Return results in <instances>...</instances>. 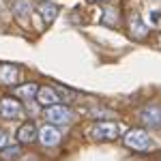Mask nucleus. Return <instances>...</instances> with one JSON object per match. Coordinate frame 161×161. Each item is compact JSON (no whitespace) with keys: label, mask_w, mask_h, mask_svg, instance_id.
Segmentation results:
<instances>
[{"label":"nucleus","mask_w":161,"mask_h":161,"mask_svg":"<svg viewBox=\"0 0 161 161\" xmlns=\"http://www.w3.org/2000/svg\"><path fill=\"white\" fill-rule=\"evenodd\" d=\"M140 120L148 129H159L161 127V108L159 105H146L140 112Z\"/></svg>","instance_id":"nucleus-5"},{"label":"nucleus","mask_w":161,"mask_h":161,"mask_svg":"<svg viewBox=\"0 0 161 161\" xmlns=\"http://www.w3.org/2000/svg\"><path fill=\"white\" fill-rule=\"evenodd\" d=\"M148 32H150V28L142 22V17L140 15H133L131 17V35H133V39H146Z\"/></svg>","instance_id":"nucleus-11"},{"label":"nucleus","mask_w":161,"mask_h":161,"mask_svg":"<svg viewBox=\"0 0 161 161\" xmlns=\"http://www.w3.org/2000/svg\"><path fill=\"white\" fill-rule=\"evenodd\" d=\"M37 11H39V15H41V19H43V24H47V26L58 17V7H56L54 2H50V0H41Z\"/></svg>","instance_id":"nucleus-8"},{"label":"nucleus","mask_w":161,"mask_h":161,"mask_svg":"<svg viewBox=\"0 0 161 161\" xmlns=\"http://www.w3.org/2000/svg\"><path fill=\"white\" fill-rule=\"evenodd\" d=\"M35 99H37L39 105L50 108V105H56V103L60 101V95H58V90H56V88H52V86H41Z\"/></svg>","instance_id":"nucleus-7"},{"label":"nucleus","mask_w":161,"mask_h":161,"mask_svg":"<svg viewBox=\"0 0 161 161\" xmlns=\"http://www.w3.org/2000/svg\"><path fill=\"white\" fill-rule=\"evenodd\" d=\"M37 136H39L37 127L32 123H24L19 127V131H17V142H19V144H30V142H35Z\"/></svg>","instance_id":"nucleus-10"},{"label":"nucleus","mask_w":161,"mask_h":161,"mask_svg":"<svg viewBox=\"0 0 161 161\" xmlns=\"http://www.w3.org/2000/svg\"><path fill=\"white\" fill-rule=\"evenodd\" d=\"M19 153H22V148H19L17 144H15V146H4V148L0 150V155H2V157H4L7 161L17 159V157H19Z\"/></svg>","instance_id":"nucleus-14"},{"label":"nucleus","mask_w":161,"mask_h":161,"mask_svg":"<svg viewBox=\"0 0 161 161\" xmlns=\"http://www.w3.org/2000/svg\"><path fill=\"white\" fill-rule=\"evenodd\" d=\"M0 116L7 120H17L24 116V105L13 97H4L0 99Z\"/></svg>","instance_id":"nucleus-4"},{"label":"nucleus","mask_w":161,"mask_h":161,"mask_svg":"<svg viewBox=\"0 0 161 161\" xmlns=\"http://www.w3.org/2000/svg\"><path fill=\"white\" fill-rule=\"evenodd\" d=\"M7 142H9V137H7V133L4 131H0V150L7 146Z\"/></svg>","instance_id":"nucleus-17"},{"label":"nucleus","mask_w":161,"mask_h":161,"mask_svg":"<svg viewBox=\"0 0 161 161\" xmlns=\"http://www.w3.org/2000/svg\"><path fill=\"white\" fill-rule=\"evenodd\" d=\"M19 80V67L11 64V62H4L0 64V82L2 84H15Z\"/></svg>","instance_id":"nucleus-9"},{"label":"nucleus","mask_w":161,"mask_h":161,"mask_svg":"<svg viewBox=\"0 0 161 161\" xmlns=\"http://www.w3.org/2000/svg\"><path fill=\"white\" fill-rule=\"evenodd\" d=\"M45 118H47V123H52V125H67V123H71L73 112H71V108H67V105L56 103V105L45 108Z\"/></svg>","instance_id":"nucleus-3"},{"label":"nucleus","mask_w":161,"mask_h":161,"mask_svg":"<svg viewBox=\"0 0 161 161\" xmlns=\"http://www.w3.org/2000/svg\"><path fill=\"white\" fill-rule=\"evenodd\" d=\"M114 15H116V11H114V9H105V15H103V19H101V22H103V24H108V26L116 24V22H118V17L114 19Z\"/></svg>","instance_id":"nucleus-15"},{"label":"nucleus","mask_w":161,"mask_h":161,"mask_svg":"<svg viewBox=\"0 0 161 161\" xmlns=\"http://www.w3.org/2000/svg\"><path fill=\"white\" fill-rule=\"evenodd\" d=\"M39 140H41V144L45 148H54V146L60 144V131L56 129V125L50 123V125H45V127L39 129Z\"/></svg>","instance_id":"nucleus-6"},{"label":"nucleus","mask_w":161,"mask_h":161,"mask_svg":"<svg viewBox=\"0 0 161 161\" xmlns=\"http://www.w3.org/2000/svg\"><path fill=\"white\" fill-rule=\"evenodd\" d=\"M90 137L97 140V142H114L116 137H120V127L116 123H97L90 127Z\"/></svg>","instance_id":"nucleus-2"},{"label":"nucleus","mask_w":161,"mask_h":161,"mask_svg":"<svg viewBox=\"0 0 161 161\" xmlns=\"http://www.w3.org/2000/svg\"><path fill=\"white\" fill-rule=\"evenodd\" d=\"M58 90V95H62L60 99H67V101H73L75 99V92L73 90H69V88H56Z\"/></svg>","instance_id":"nucleus-16"},{"label":"nucleus","mask_w":161,"mask_h":161,"mask_svg":"<svg viewBox=\"0 0 161 161\" xmlns=\"http://www.w3.org/2000/svg\"><path fill=\"white\" fill-rule=\"evenodd\" d=\"M125 144L131 150H136V153H148V150H153L157 146L155 140L144 129H131V131H127L125 133Z\"/></svg>","instance_id":"nucleus-1"},{"label":"nucleus","mask_w":161,"mask_h":161,"mask_svg":"<svg viewBox=\"0 0 161 161\" xmlns=\"http://www.w3.org/2000/svg\"><path fill=\"white\" fill-rule=\"evenodd\" d=\"M88 2H99V0H88Z\"/></svg>","instance_id":"nucleus-18"},{"label":"nucleus","mask_w":161,"mask_h":161,"mask_svg":"<svg viewBox=\"0 0 161 161\" xmlns=\"http://www.w3.org/2000/svg\"><path fill=\"white\" fill-rule=\"evenodd\" d=\"M37 92H39V86L30 84V82L15 88V97H22V99H32V97H37Z\"/></svg>","instance_id":"nucleus-13"},{"label":"nucleus","mask_w":161,"mask_h":161,"mask_svg":"<svg viewBox=\"0 0 161 161\" xmlns=\"http://www.w3.org/2000/svg\"><path fill=\"white\" fill-rule=\"evenodd\" d=\"M13 15L19 22H26L30 17V2L28 0H13Z\"/></svg>","instance_id":"nucleus-12"}]
</instances>
